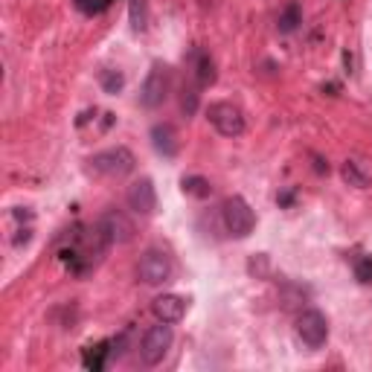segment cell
Instances as JSON below:
<instances>
[{
    "instance_id": "obj_3",
    "label": "cell",
    "mask_w": 372,
    "mask_h": 372,
    "mask_svg": "<svg viewBox=\"0 0 372 372\" xmlns=\"http://www.w3.org/2000/svg\"><path fill=\"white\" fill-rule=\"evenodd\" d=\"M172 90V70L166 64H155L148 70L146 81H143V90H140V105L143 108H160L166 102V96Z\"/></svg>"
},
{
    "instance_id": "obj_6",
    "label": "cell",
    "mask_w": 372,
    "mask_h": 372,
    "mask_svg": "<svg viewBox=\"0 0 372 372\" xmlns=\"http://www.w3.org/2000/svg\"><path fill=\"white\" fill-rule=\"evenodd\" d=\"M297 335H300V340L306 343L309 349H320L323 343L329 340V323H326V317L317 311V309L302 311L300 320H297Z\"/></svg>"
},
{
    "instance_id": "obj_11",
    "label": "cell",
    "mask_w": 372,
    "mask_h": 372,
    "mask_svg": "<svg viewBox=\"0 0 372 372\" xmlns=\"http://www.w3.org/2000/svg\"><path fill=\"white\" fill-rule=\"evenodd\" d=\"M151 143H155V148L160 151L163 157H175L177 155V134H175V128L169 126V122H157V126L151 128Z\"/></svg>"
},
{
    "instance_id": "obj_9",
    "label": "cell",
    "mask_w": 372,
    "mask_h": 372,
    "mask_svg": "<svg viewBox=\"0 0 372 372\" xmlns=\"http://www.w3.org/2000/svg\"><path fill=\"white\" fill-rule=\"evenodd\" d=\"M151 311H155V317L160 323L172 326L186 314V300L177 297V294H163V297H157L155 302H151Z\"/></svg>"
},
{
    "instance_id": "obj_13",
    "label": "cell",
    "mask_w": 372,
    "mask_h": 372,
    "mask_svg": "<svg viewBox=\"0 0 372 372\" xmlns=\"http://www.w3.org/2000/svg\"><path fill=\"white\" fill-rule=\"evenodd\" d=\"M181 186H184L186 195H192V198H210V192H213L210 181H206V177H201V175H189V177H184Z\"/></svg>"
},
{
    "instance_id": "obj_19",
    "label": "cell",
    "mask_w": 372,
    "mask_h": 372,
    "mask_svg": "<svg viewBox=\"0 0 372 372\" xmlns=\"http://www.w3.org/2000/svg\"><path fill=\"white\" fill-rule=\"evenodd\" d=\"M105 355H108L105 346L88 349V352H85V366H90V369H102V366H105Z\"/></svg>"
},
{
    "instance_id": "obj_12",
    "label": "cell",
    "mask_w": 372,
    "mask_h": 372,
    "mask_svg": "<svg viewBox=\"0 0 372 372\" xmlns=\"http://www.w3.org/2000/svg\"><path fill=\"white\" fill-rule=\"evenodd\" d=\"M195 76H198V85L206 88V85H213L215 81V61L210 56H204V52H198L195 56Z\"/></svg>"
},
{
    "instance_id": "obj_17",
    "label": "cell",
    "mask_w": 372,
    "mask_h": 372,
    "mask_svg": "<svg viewBox=\"0 0 372 372\" xmlns=\"http://www.w3.org/2000/svg\"><path fill=\"white\" fill-rule=\"evenodd\" d=\"M297 23H300V6H297V3H291V6H288V9L282 12V18H280V30H282V32H291Z\"/></svg>"
},
{
    "instance_id": "obj_18",
    "label": "cell",
    "mask_w": 372,
    "mask_h": 372,
    "mask_svg": "<svg viewBox=\"0 0 372 372\" xmlns=\"http://www.w3.org/2000/svg\"><path fill=\"white\" fill-rule=\"evenodd\" d=\"M355 277L358 282H372V256H364V259H358L355 262Z\"/></svg>"
},
{
    "instance_id": "obj_1",
    "label": "cell",
    "mask_w": 372,
    "mask_h": 372,
    "mask_svg": "<svg viewBox=\"0 0 372 372\" xmlns=\"http://www.w3.org/2000/svg\"><path fill=\"white\" fill-rule=\"evenodd\" d=\"M222 215H224V227H227V233L233 239H247L253 233V227H256V215L251 210V204H247L244 198H239V195H233V198L224 201Z\"/></svg>"
},
{
    "instance_id": "obj_21",
    "label": "cell",
    "mask_w": 372,
    "mask_h": 372,
    "mask_svg": "<svg viewBox=\"0 0 372 372\" xmlns=\"http://www.w3.org/2000/svg\"><path fill=\"white\" fill-rule=\"evenodd\" d=\"M131 21H134V30H146V12H143V0H131Z\"/></svg>"
},
{
    "instance_id": "obj_14",
    "label": "cell",
    "mask_w": 372,
    "mask_h": 372,
    "mask_svg": "<svg viewBox=\"0 0 372 372\" xmlns=\"http://www.w3.org/2000/svg\"><path fill=\"white\" fill-rule=\"evenodd\" d=\"M343 181H346L349 186L366 189V186H369V175L361 172V166H358L355 160H346V163H343Z\"/></svg>"
},
{
    "instance_id": "obj_8",
    "label": "cell",
    "mask_w": 372,
    "mask_h": 372,
    "mask_svg": "<svg viewBox=\"0 0 372 372\" xmlns=\"http://www.w3.org/2000/svg\"><path fill=\"white\" fill-rule=\"evenodd\" d=\"M128 206L134 213L140 215H151L157 210V192H155V184L148 181V177H140V181H134L131 189H128Z\"/></svg>"
},
{
    "instance_id": "obj_7",
    "label": "cell",
    "mask_w": 372,
    "mask_h": 372,
    "mask_svg": "<svg viewBox=\"0 0 372 372\" xmlns=\"http://www.w3.org/2000/svg\"><path fill=\"white\" fill-rule=\"evenodd\" d=\"M137 277L146 285H163L172 277V262L163 251H146L140 259V268H137Z\"/></svg>"
},
{
    "instance_id": "obj_4",
    "label": "cell",
    "mask_w": 372,
    "mask_h": 372,
    "mask_svg": "<svg viewBox=\"0 0 372 372\" xmlns=\"http://www.w3.org/2000/svg\"><path fill=\"white\" fill-rule=\"evenodd\" d=\"M172 346V329L169 323H160V326H151L146 337H143V346H140V358L146 366H157L163 364V358L169 355Z\"/></svg>"
},
{
    "instance_id": "obj_16",
    "label": "cell",
    "mask_w": 372,
    "mask_h": 372,
    "mask_svg": "<svg viewBox=\"0 0 372 372\" xmlns=\"http://www.w3.org/2000/svg\"><path fill=\"white\" fill-rule=\"evenodd\" d=\"M181 108H184L186 117H192L198 111V88H184L181 90Z\"/></svg>"
},
{
    "instance_id": "obj_5",
    "label": "cell",
    "mask_w": 372,
    "mask_h": 372,
    "mask_svg": "<svg viewBox=\"0 0 372 372\" xmlns=\"http://www.w3.org/2000/svg\"><path fill=\"white\" fill-rule=\"evenodd\" d=\"M206 119L213 122V128L222 137H239L244 131V117L233 102H215L206 111Z\"/></svg>"
},
{
    "instance_id": "obj_20",
    "label": "cell",
    "mask_w": 372,
    "mask_h": 372,
    "mask_svg": "<svg viewBox=\"0 0 372 372\" xmlns=\"http://www.w3.org/2000/svg\"><path fill=\"white\" fill-rule=\"evenodd\" d=\"M108 3H111V0H76V6L81 12H88V15H96V12L108 9Z\"/></svg>"
},
{
    "instance_id": "obj_2",
    "label": "cell",
    "mask_w": 372,
    "mask_h": 372,
    "mask_svg": "<svg viewBox=\"0 0 372 372\" xmlns=\"http://www.w3.org/2000/svg\"><path fill=\"white\" fill-rule=\"evenodd\" d=\"M90 169L102 177H126L134 172V155L126 146L99 151L96 157H90Z\"/></svg>"
},
{
    "instance_id": "obj_10",
    "label": "cell",
    "mask_w": 372,
    "mask_h": 372,
    "mask_svg": "<svg viewBox=\"0 0 372 372\" xmlns=\"http://www.w3.org/2000/svg\"><path fill=\"white\" fill-rule=\"evenodd\" d=\"M102 227L108 230V236H111V242L126 244V242H131V239H134V224H131L122 213H117V210H111V213H108V215L102 218Z\"/></svg>"
},
{
    "instance_id": "obj_15",
    "label": "cell",
    "mask_w": 372,
    "mask_h": 372,
    "mask_svg": "<svg viewBox=\"0 0 372 372\" xmlns=\"http://www.w3.org/2000/svg\"><path fill=\"white\" fill-rule=\"evenodd\" d=\"M99 81H102V90H105V93H119L122 85H126V79H122L119 70H105Z\"/></svg>"
}]
</instances>
